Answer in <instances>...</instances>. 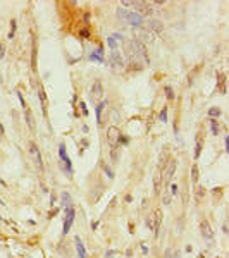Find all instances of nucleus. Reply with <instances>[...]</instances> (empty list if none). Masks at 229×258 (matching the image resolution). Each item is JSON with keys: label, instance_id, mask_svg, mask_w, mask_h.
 <instances>
[{"label": "nucleus", "instance_id": "1", "mask_svg": "<svg viewBox=\"0 0 229 258\" xmlns=\"http://www.w3.org/2000/svg\"><path fill=\"white\" fill-rule=\"evenodd\" d=\"M117 17L122 19L124 22H128L129 26H136V28L141 26L143 21H145V17L138 10H128V9H122V7L117 9Z\"/></svg>", "mask_w": 229, "mask_h": 258}, {"label": "nucleus", "instance_id": "2", "mask_svg": "<svg viewBox=\"0 0 229 258\" xmlns=\"http://www.w3.org/2000/svg\"><path fill=\"white\" fill-rule=\"evenodd\" d=\"M176 167H178V160H174V158H171L169 162H166V165L162 167V169H164V174H162L164 179H162V181H164L166 184L172 179V174L176 172Z\"/></svg>", "mask_w": 229, "mask_h": 258}, {"label": "nucleus", "instance_id": "3", "mask_svg": "<svg viewBox=\"0 0 229 258\" xmlns=\"http://www.w3.org/2000/svg\"><path fill=\"white\" fill-rule=\"evenodd\" d=\"M110 64L114 71H124V59L121 57V52L112 50L110 52Z\"/></svg>", "mask_w": 229, "mask_h": 258}, {"label": "nucleus", "instance_id": "4", "mask_svg": "<svg viewBox=\"0 0 229 258\" xmlns=\"http://www.w3.org/2000/svg\"><path fill=\"white\" fill-rule=\"evenodd\" d=\"M121 139V131L117 129V127H109V131H107V141H109V145H110V148L112 146H117V141Z\"/></svg>", "mask_w": 229, "mask_h": 258}, {"label": "nucleus", "instance_id": "5", "mask_svg": "<svg viewBox=\"0 0 229 258\" xmlns=\"http://www.w3.org/2000/svg\"><path fill=\"white\" fill-rule=\"evenodd\" d=\"M72 222H74V208H72V205H71V207H66V219H64V234H67V232H69V229H71Z\"/></svg>", "mask_w": 229, "mask_h": 258}, {"label": "nucleus", "instance_id": "6", "mask_svg": "<svg viewBox=\"0 0 229 258\" xmlns=\"http://www.w3.org/2000/svg\"><path fill=\"white\" fill-rule=\"evenodd\" d=\"M90 96H91V100H93V102H98V100L103 96V88H102V83H100V81H95V83H93Z\"/></svg>", "mask_w": 229, "mask_h": 258}, {"label": "nucleus", "instance_id": "7", "mask_svg": "<svg viewBox=\"0 0 229 258\" xmlns=\"http://www.w3.org/2000/svg\"><path fill=\"white\" fill-rule=\"evenodd\" d=\"M200 231H202V236H203L205 239H212V238H214V231H212V227H210V224H209L207 220H202V222H200Z\"/></svg>", "mask_w": 229, "mask_h": 258}, {"label": "nucleus", "instance_id": "8", "mask_svg": "<svg viewBox=\"0 0 229 258\" xmlns=\"http://www.w3.org/2000/svg\"><path fill=\"white\" fill-rule=\"evenodd\" d=\"M122 43V34H112V36H109L107 38V45L110 46V50H117V45H121Z\"/></svg>", "mask_w": 229, "mask_h": 258}, {"label": "nucleus", "instance_id": "9", "mask_svg": "<svg viewBox=\"0 0 229 258\" xmlns=\"http://www.w3.org/2000/svg\"><path fill=\"white\" fill-rule=\"evenodd\" d=\"M147 29H148V31H155V33H162V29H164V24H162V21L150 19V21H148V26H147Z\"/></svg>", "mask_w": 229, "mask_h": 258}, {"label": "nucleus", "instance_id": "10", "mask_svg": "<svg viewBox=\"0 0 229 258\" xmlns=\"http://www.w3.org/2000/svg\"><path fill=\"white\" fill-rule=\"evenodd\" d=\"M29 152L33 153V157H34V160H36V165H38V169H43V164H41V155H40V150L36 148V145L31 141L29 143Z\"/></svg>", "mask_w": 229, "mask_h": 258}, {"label": "nucleus", "instance_id": "11", "mask_svg": "<svg viewBox=\"0 0 229 258\" xmlns=\"http://www.w3.org/2000/svg\"><path fill=\"white\" fill-rule=\"evenodd\" d=\"M138 38H141L143 41H152L153 40V33L148 31L147 28H141V29H138Z\"/></svg>", "mask_w": 229, "mask_h": 258}, {"label": "nucleus", "instance_id": "12", "mask_svg": "<svg viewBox=\"0 0 229 258\" xmlns=\"http://www.w3.org/2000/svg\"><path fill=\"white\" fill-rule=\"evenodd\" d=\"M90 59H91V60H95V62H103V48H102V46H98L95 52H91V53H90Z\"/></svg>", "mask_w": 229, "mask_h": 258}, {"label": "nucleus", "instance_id": "13", "mask_svg": "<svg viewBox=\"0 0 229 258\" xmlns=\"http://www.w3.org/2000/svg\"><path fill=\"white\" fill-rule=\"evenodd\" d=\"M74 243H76V250H78L79 258H86V251H84V246H83L81 239H79V238H76V239H74Z\"/></svg>", "mask_w": 229, "mask_h": 258}, {"label": "nucleus", "instance_id": "14", "mask_svg": "<svg viewBox=\"0 0 229 258\" xmlns=\"http://www.w3.org/2000/svg\"><path fill=\"white\" fill-rule=\"evenodd\" d=\"M26 124L31 131H34V119H33V114H31L29 108H26Z\"/></svg>", "mask_w": 229, "mask_h": 258}, {"label": "nucleus", "instance_id": "15", "mask_svg": "<svg viewBox=\"0 0 229 258\" xmlns=\"http://www.w3.org/2000/svg\"><path fill=\"white\" fill-rule=\"evenodd\" d=\"M60 203H62V207H71V196H69V193H62L60 195Z\"/></svg>", "mask_w": 229, "mask_h": 258}, {"label": "nucleus", "instance_id": "16", "mask_svg": "<svg viewBox=\"0 0 229 258\" xmlns=\"http://www.w3.org/2000/svg\"><path fill=\"white\" fill-rule=\"evenodd\" d=\"M191 181L193 183L198 181V165L197 164H193V167H191Z\"/></svg>", "mask_w": 229, "mask_h": 258}, {"label": "nucleus", "instance_id": "17", "mask_svg": "<svg viewBox=\"0 0 229 258\" xmlns=\"http://www.w3.org/2000/svg\"><path fill=\"white\" fill-rule=\"evenodd\" d=\"M195 195H197V201H202V198L205 196V189H203V188H197Z\"/></svg>", "mask_w": 229, "mask_h": 258}, {"label": "nucleus", "instance_id": "18", "mask_svg": "<svg viewBox=\"0 0 229 258\" xmlns=\"http://www.w3.org/2000/svg\"><path fill=\"white\" fill-rule=\"evenodd\" d=\"M210 124H212V133L217 136V134H219V124H217V121H215V119H210Z\"/></svg>", "mask_w": 229, "mask_h": 258}, {"label": "nucleus", "instance_id": "19", "mask_svg": "<svg viewBox=\"0 0 229 258\" xmlns=\"http://www.w3.org/2000/svg\"><path fill=\"white\" fill-rule=\"evenodd\" d=\"M200 152H202V138L197 139V150H195V158L200 157Z\"/></svg>", "mask_w": 229, "mask_h": 258}, {"label": "nucleus", "instance_id": "20", "mask_svg": "<svg viewBox=\"0 0 229 258\" xmlns=\"http://www.w3.org/2000/svg\"><path fill=\"white\" fill-rule=\"evenodd\" d=\"M155 188H157V193L160 191V169L155 172Z\"/></svg>", "mask_w": 229, "mask_h": 258}, {"label": "nucleus", "instance_id": "21", "mask_svg": "<svg viewBox=\"0 0 229 258\" xmlns=\"http://www.w3.org/2000/svg\"><path fill=\"white\" fill-rule=\"evenodd\" d=\"M105 105H107V102H102V103L97 107V121H98V122H100V114H102V110H103Z\"/></svg>", "mask_w": 229, "mask_h": 258}, {"label": "nucleus", "instance_id": "22", "mask_svg": "<svg viewBox=\"0 0 229 258\" xmlns=\"http://www.w3.org/2000/svg\"><path fill=\"white\" fill-rule=\"evenodd\" d=\"M209 115H210V117H219V115H221V110H219L217 107H212V108L209 110Z\"/></svg>", "mask_w": 229, "mask_h": 258}, {"label": "nucleus", "instance_id": "23", "mask_svg": "<svg viewBox=\"0 0 229 258\" xmlns=\"http://www.w3.org/2000/svg\"><path fill=\"white\" fill-rule=\"evenodd\" d=\"M153 219H155V215H148L147 217V227L150 231H153Z\"/></svg>", "mask_w": 229, "mask_h": 258}, {"label": "nucleus", "instance_id": "24", "mask_svg": "<svg viewBox=\"0 0 229 258\" xmlns=\"http://www.w3.org/2000/svg\"><path fill=\"white\" fill-rule=\"evenodd\" d=\"M38 95H40V98H41V103L45 105V103H47V98H45V93H43V88H41V84H38Z\"/></svg>", "mask_w": 229, "mask_h": 258}, {"label": "nucleus", "instance_id": "25", "mask_svg": "<svg viewBox=\"0 0 229 258\" xmlns=\"http://www.w3.org/2000/svg\"><path fill=\"white\" fill-rule=\"evenodd\" d=\"M160 121H162V122H167V107L162 108V112H160Z\"/></svg>", "mask_w": 229, "mask_h": 258}, {"label": "nucleus", "instance_id": "26", "mask_svg": "<svg viewBox=\"0 0 229 258\" xmlns=\"http://www.w3.org/2000/svg\"><path fill=\"white\" fill-rule=\"evenodd\" d=\"M162 201H164V205H171V193H164Z\"/></svg>", "mask_w": 229, "mask_h": 258}, {"label": "nucleus", "instance_id": "27", "mask_svg": "<svg viewBox=\"0 0 229 258\" xmlns=\"http://www.w3.org/2000/svg\"><path fill=\"white\" fill-rule=\"evenodd\" d=\"M166 93H167V98H169V100H172V98H174V91H172V88H171V86H167V88H166Z\"/></svg>", "mask_w": 229, "mask_h": 258}, {"label": "nucleus", "instance_id": "28", "mask_svg": "<svg viewBox=\"0 0 229 258\" xmlns=\"http://www.w3.org/2000/svg\"><path fill=\"white\" fill-rule=\"evenodd\" d=\"M178 195V184H172L171 186V196H176Z\"/></svg>", "mask_w": 229, "mask_h": 258}]
</instances>
